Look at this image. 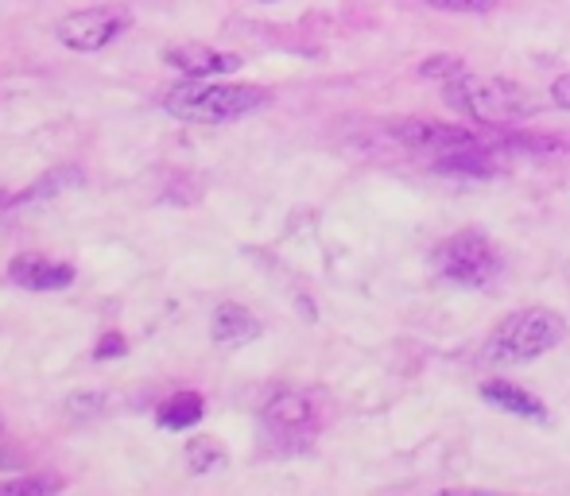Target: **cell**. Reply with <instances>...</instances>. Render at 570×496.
Returning <instances> with one entry per match:
<instances>
[{
  "instance_id": "18",
  "label": "cell",
  "mask_w": 570,
  "mask_h": 496,
  "mask_svg": "<svg viewBox=\"0 0 570 496\" xmlns=\"http://www.w3.org/2000/svg\"><path fill=\"white\" fill-rule=\"evenodd\" d=\"M101 411V396L98 391H86V396H70L67 399V415L70 419H82V415H98Z\"/></svg>"
},
{
  "instance_id": "20",
  "label": "cell",
  "mask_w": 570,
  "mask_h": 496,
  "mask_svg": "<svg viewBox=\"0 0 570 496\" xmlns=\"http://www.w3.org/2000/svg\"><path fill=\"white\" fill-rule=\"evenodd\" d=\"M551 106H556V109H570V75L556 78V86H551Z\"/></svg>"
},
{
  "instance_id": "23",
  "label": "cell",
  "mask_w": 570,
  "mask_h": 496,
  "mask_svg": "<svg viewBox=\"0 0 570 496\" xmlns=\"http://www.w3.org/2000/svg\"><path fill=\"white\" fill-rule=\"evenodd\" d=\"M0 427H4V423H0Z\"/></svg>"
},
{
  "instance_id": "3",
  "label": "cell",
  "mask_w": 570,
  "mask_h": 496,
  "mask_svg": "<svg viewBox=\"0 0 570 496\" xmlns=\"http://www.w3.org/2000/svg\"><path fill=\"white\" fill-rule=\"evenodd\" d=\"M563 338H567V323L556 310L524 307V310H517V315H509L489 334L485 354L493 365H520V361H535V357L551 354Z\"/></svg>"
},
{
  "instance_id": "5",
  "label": "cell",
  "mask_w": 570,
  "mask_h": 496,
  "mask_svg": "<svg viewBox=\"0 0 570 496\" xmlns=\"http://www.w3.org/2000/svg\"><path fill=\"white\" fill-rule=\"evenodd\" d=\"M132 16L125 8H82V12H70L67 20H59L55 36H59L62 47L70 51H82V54H94L101 47H109L117 36H125Z\"/></svg>"
},
{
  "instance_id": "4",
  "label": "cell",
  "mask_w": 570,
  "mask_h": 496,
  "mask_svg": "<svg viewBox=\"0 0 570 496\" xmlns=\"http://www.w3.org/2000/svg\"><path fill=\"white\" fill-rule=\"evenodd\" d=\"M431 264H435L439 276L451 279V284L485 287L489 279L501 271V252H497V245L489 241L481 229H458V234H451L435 248Z\"/></svg>"
},
{
  "instance_id": "12",
  "label": "cell",
  "mask_w": 570,
  "mask_h": 496,
  "mask_svg": "<svg viewBox=\"0 0 570 496\" xmlns=\"http://www.w3.org/2000/svg\"><path fill=\"white\" fill-rule=\"evenodd\" d=\"M203 411H206V404H203V396H198V391H179V396H171V399H164V404H159L156 423L164 430H187V427H195V423L203 419Z\"/></svg>"
},
{
  "instance_id": "22",
  "label": "cell",
  "mask_w": 570,
  "mask_h": 496,
  "mask_svg": "<svg viewBox=\"0 0 570 496\" xmlns=\"http://www.w3.org/2000/svg\"><path fill=\"white\" fill-rule=\"evenodd\" d=\"M0 206H8V198H4V190H0Z\"/></svg>"
},
{
  "instance_id": "14",
  "label": "cell",
  "mask_w": 570,
  "mask_h": 496,
  "mask_svg": "<svg viewBox=\"0 0 570 496\" xmlns=\"http://www.w3.org/2000/svg\"><path fill=\"white\" fill-rule=\"evenodd\" d=\"M75 182H82V171H75V167H67V171H55V175H43V179H39L31 190H23V195L16 198V202H36V198L59 195V190L75 187Z\"/></svg>"
},
{
  "instance_id": "17",
  "label": "cell",
  "mask_w": 570,
  "mask_h": 496,
  "mask_svg": "<svg viewBox=\"0 0 570 496\" xmlns=\"http://www.w3.org/2000/svg\"><path fill=\"white\" fill-rule=\"evenodd\" d=\"M462 62L458 59H451V54H446V59H428L423 62V75H431V78H443V82H454L458 75H462Z\"/></svg>"
},
{
  "instance_id": "13",
  "label": "cell",
  "mask_w": 570,
  "mask_h": 496,
  "mask_svg": "<svg viewBox=\"0 0 570 496\" xmlns=\"http://www.w3.org/2000/svg\"><path fill=\"white\" fill-rule=\"evenodd\" d=\"M187 466L195 469V474H210V469L226 466V450H222V443H214V438H195V443L187 446Z\"/></svg>"
},
{
  "instance_id": "8",
  "label": "cell",
  "mask_w": 570,
  "mask_h": 496,
  "mask_svg": "<svg viewBox=\"0 0 570 496\" xmlns=\"http://www.w3.org/2000/svg\"><path fill=\"white\" fill-rule=\"evenodd\" d=\"M264 423L276 435H311L318 427V404L307 391H276L264 404Z\"/></svg>"
},
{
  "instance_id": "7",
  "label": "cell",
  "mask_w": 570,
  "mask_h": 496,
  "mask_svg": "<svg viewBox=\"0 0 570 496\" xmlns=\"http://www.w3.org/2000/svg\"><path fill=\"white\" fill-rule=\"evenodd\" d=\"M8 279L23 291H62V287L75 284V268L62 260H51V256L39 252H23L8 264Z\"/></svg>"
},
{
  "instance_id": "9",
  "label": "cell",
  "mask_w": 570,
  "mask_h": 496,
  "mask_svg": "<svg viewBox=\"0 0 570 496\" xmlns=\"http://www.w3.org/2000/svg\"><path fill=\"white\" fill-rule=\"evenodd\" d=\"M164 62H167V67L179 70V75H187V78H218V75H229V70L240 67L237 54L218 51V47H206V43L167 47Z\"/></svg>"
},
{
  "instance_id": "2",
  "label": "cell",
  "mask_w": 570,
  "mask_h": 496,
  "mask_svg": "<svg viewBox=\"0 0 570 496\" xmlns=\"http://www.w3.org/2000/svg\"><path fill=\"white\" fill-rule=\"evenodd\" d=\"M446 101L458 113L481 125H512L535 113V98L520 82L470 75V70H462L454 82H446Z\"/></svg>"
},
{
  "instance_id": "15",
  "label": "cell",
  "mask_w": 570,
  "mask_h": 496,
  "mask_svg": "<svg viewBox=\"0 0 570 496\" xmlns=\"http://www.w3.org/2000/svg\"><path fill=\"white\" fill-rule=\"evenodd\" d=\"M62 477H55V474H31V477H16V482H0V493H23V496H31V493H59L62 489Z\"/></svg>"
},
{
  "instance_id": "1",
  "label": "cell",
  "mask_w": 570,
  "mask_h": 496,
  "mask_svg": "<svg viewBox=\"0 0 570 496\" xmlns=\"http://www.w3.org/2000/svg\"><path fill=\"white\" fill-rule=\"evenodd\" d=\"M264 106H268V90H261V86H226V82H210V78L179 82L164 98L167 113L190 125H229Z\"/></svg>"
},
{
  "instance_id": "10",
  "label": "cell",
  "mask_w": 570,
  "mask_h": 496,
  "mask_svg": "<svg viewBox=\"0 0 570 496\" xmlns=\"http://www.w3.org/2000/svg\"><path fill=\"white\" fill-rule=\"evenodd\" d=\"M261 334V323H256L253 310L237 307V302H222L214 310V341L222 349H237V346H248V341Z\"/></svg>"
},
{
  "instance_id": "21",
  "label": "cell",
  "mask_w": 570,
  "mask_h": 496,
  "mask_svg": "<svg viewBox=\"0 0 570 496\" xmlns=\"http://www.w3.org/2000/svg\"><path fill=\"white\" fill-rule=\"evenodd\" d=\"M8 466H12V454L0 450V469H8Z\"/></svg>"
},
{
  "instance_id": "16",
  "label": "cell",
  "mask_w": 570,
  "mask_h": 496,
  "mask_svg": "<svg viewBox=\"0 0 570 496\" xmlns=\"http://www.w3.org/2000/svg\"><path fill=\"white\" fill-rule=\"evenodd\" d=\"M431 8H443V12H489L501 0H428Z\"/></svg>"
},
{
  "instance_id": "19",
  "label": "cell",
  "mask_w": 570,
  "mask_h": 496,
  "mask_svg": "<svg viewBox=\"0 0 570 496\" xmlns=\"http://www.w3.org/2000/svg\"><path fill=\"white\" fill-rule=\"evenodd\" d=\"M128 354V341L120 338V334H106V338H101V346L94 349V357H98V361H114V357H125Z\"/></svg>"
},
{
  "instance_id": "11",
  "label": "cell",
  "mask_w": 570,
  "mask_h": 496,
  "mask_svg": "<svg viewBox=\"0 0 570 496\" xmlns=\"http://www.w3.org/2000/svg\"><path fill=\"white\" fill-rule=\"evenodd\" d=\"M481 396H485L493 407H504V411L520 415V419H548V407H543L540 399L532 396V391L517 388V384H509V380L481 384Z\"/></svg>"
},
{
  "instance_id": "6",
  "label": "cell",
  "mask_w": 570,
  "mask_h": 496,
  "mask_svg": "<svg viewBox=\"0 0 570 496\" xmlns=\"http://www.w3.org/2000/svg\"><path fill=\"white\" fill-rule=\"evenodd\" d=\"M392 136H396L404 148L431 151V156H454V151L478 148V136H473V128L451 125V121H428V117H415V121H396V125H392Z\"/></svg>"
}]
</instances>
